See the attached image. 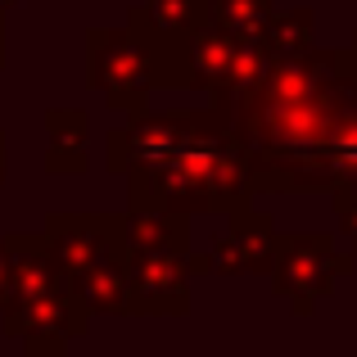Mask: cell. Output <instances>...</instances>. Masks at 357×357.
Wrapping results in <instances>:
<instances>
[{
	"mask_svg": "<svg viewBox=\"0 0 357 357\" xmlns=\"http://www.w3.org/2000/svg\"><path fill=\"white\" fill-rule=\"evenodd\" d=\"M136 149L131 181L154 190L163 213L176 208H227L244 190V172L213 131H195V118H158L118 136Z\"/></svg>",
	"mask_w": 357,
	"mask_h": 357,
	"instance_id": "obj_1",
	"label": "cell"
},
{
	"mask_svg": "<svg viewBox=\"0 0 357 357\" xmlns=\"http://www.w3.org/2000/svg\"><path fill=\"white\" fill-rule=\"evenodd\" d=\"M280 249H285V244H280ZM285 258L294 262V267H289V276H280V294L294 289V285L312 289V294H326L335 271H349V258L331 253V240H298V244L285 249Z\"/></svg>",
	"mask_w": 357,
	"mask_h": 357,
	"instance_id": "obj_2",
	"label": "cell"
},
{
	"mask_svg": "<svg viewBox=\"0 0 357 357\" xmlns=\"http://www.w3.org/2000/svg\"><path fill=\"white\" fill-rule=\"evenodd\" d=\"M105 59L114 63L109 73H96V82L109 91L114 100H122V82H127V96H136L140 91V77H145V59H140L136 50H131L127 41H118V45H109L105 50Z\"/></svg>",
	"mask_w": 357,
	"mask_h": 357,
	"instance_id": "obj_3",
	"label": "cell"
},
{
	"mask_svg": "<svg viewBox=\"0 0 357 357\" xmlns=\"http://www.w3.org/2000/svg\"><path fill=\"white\" fill-rule=\"evenodd\" d=\"M5 285H9V276H5V253H0V294H5Z\"/></svg>",
	"mask_w": 357,
	"mask_h": 357,
	"instance_id": "obj_4",
	"label": "cell"
}]
</instances>
